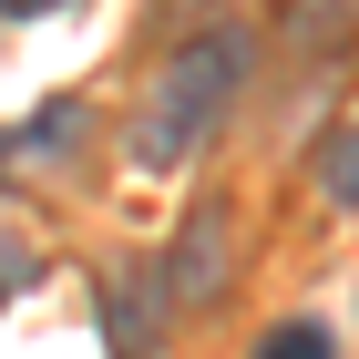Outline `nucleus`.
Listing matches in <instances>:
<instances>
[{"label":"nucleus","instance_id":"2","mask_svg":"<svg viewBox=\"0 0 359 359\" xmlns=\"http://www.w3.org/2000/svg\"><path fill=\"white\" fill-rule=\"evenodd\" d=\"M165 308H205L226 298V277H236V216L226 205H195L185 226H175V247H165Z\"/></svg>","mask_w":359,"mask_h":359},{"label":"nucleus","instance_id":"6","mask_svg":"<svg viewBox=\"0 0 359 359\" xmlns=\"http://www.w3.org/2000/svg\"><path fill=\"white\" fill-rule=\"evenodd\" d=\"M257 359H329V329H318V318H287V329L257 339Z\"/></svg>","mask_w":359,"mask_h":359},{"label":"nucleus","instance_id":"1","mask_svg":"<svg viewBox=\"0 0 359 359\" xmlns=\"http://www.w3.org/2000/svg\"><path fill=\"white\" fill-rule=\"evenodd\" d=\"M236 83H247V41L236 31H205V41H185V52L165 62V83L144 93V134H134V154L144 165H185L195 144L226 123V103H236Z\"/></svg>","mask_w":359,"mask_h":359},{"label":"nucleus","instance_id":"5","mask_svg":"<svg viewBox=\"0 0 359 359\" xmlns=\"http://www.w3.org/2000/svg\"><path fill=\"white\" fill-rule=\"evenodd\" d=\"M318 195L329 205H359V113L329 123V144H318Z\"/></svg>","mask_w":359,"mask_h":359},{"label":"nucleus","instance_id":"8","mask_svg":"<svg viewBox=\"0 0 359 359\" xmlns=\"http://www.w3.org/2000/svg\"><path fill=\"white\" fill-rule=\"evenodd\" d=\"M0 11H52V0H0Z\"/></svg>","mask_w":359,"mask_h":359},{"label":"nucleus","instance_id":"7","mask_svg":"<svg viewBox=\"0 0 359 359\" xmlns=\"http://www.w3.org/2000/svg\"><path fill=\"white\" fill-rule=\"evenodd\" d=\"M72 123H83V113H72V103H52V113H31V154H62V144H72Z\"/></svg>","mask_w":359,"mask_h":359},{"label":"nucleus","instance_id":"3","mask_svg":"<svg viewBox=\"0 0 359 359\" xmlns=\"http://www.w3.org/2000/svg\"><path fill=\"white\" fill-rule=\"evenodd\" d=\"M154 339H165V277H154V267H123V287H113V349H123V359H154Z\"/></svg>","mask_w":359,"mask_h":359},{"label":"nucleus","instance_id":"4","mask_svg":"<svg viewBox=\"0 0 359 359\" xmlns=\"http://www.w3.org/2000/svg\"><path fill=\"white\" fill-rule=\"evenodd\" d=\"M287 41L298 52H349L359 41V0H287Z\"/></svg>","mask_w":359,"mask_h":359}]
</instances>
